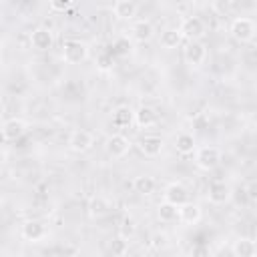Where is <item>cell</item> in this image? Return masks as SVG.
<instances>
[{
    "label": "cell",
    "instance_id": "cell-1",
    "mask_svg": "<svg viewBox=\"0 0 257 257\" xmlns=\"http://www.w3.org/2000/svg\"><path fill=\"white\" fill-rule=\"evenodd\" d=\"M86 56H88V46L82 40H76V38L64 40V44H62V58H64V62L80 64V62L86 60Z\"/></svg>",
    "mask_w": 257,
    "mask_h": 257
},
{
    "label": "cell",
    "instance_id": "cell-2",
    "mask_svg": "<svg viewBox=\"0 0 257 257\" xmlns=\"http://www.w3.org/2000/svg\"><path fill=\"white\" fill-rule=\"evenodd\" d=\"M229 32L237 42H251L255 36V22L247 16H237V18H233Z\"/></svg>",
    "mask_w": 257,
    "mask_h": 257
},
{
    "label": "cell",
    "instance_id": "cell-3",
    "mask_svg": "<svg viewBox=\"0 0 257 257\" xmlns=\"http://www.w3.org/2000/svg\"><path fill=\"white\" fill-rule=\"evenodd\" d=\"M179 32H181L183 38H187L189 42H193V40H201V38L205 36L207 26H205L203 18H199V16H189V18L183 20Z\"/></svg>",
    "mask_w": 257,
    "mask_h": 257
},
{
    "label": "cell",
    "instance_id": "cell-4",
    "mask_svg": "<svg viewBox=\"0 0 257 257\" xmlns=\"http://www.w3.org/2000/svg\"><path fill=\"white\" fill-rule=\"evenodd\" d=\"M183 58L189 66L197 68L205 62L207 58V46L201 42V40H193V42H187V46L183 48Z\"/></svg>",
    "mask_w": 257,
    "mask_h": 257
},
{
    "label": "cell",
    "instance_id": "cell-5",
    "mask_svg": "<svg viewBox=\"0 0 257 257\" xmlns=\"http://www.w3.org/2000/svg\"><path fill=\"white\" fill-rule=\"evenodd\" d=\"M195 163L203 171H213L221 163V151L217 147H201L195 155Z\"/></svg>",
    "mask_w": 257,
    "mask_h": 257
},
{
    "label": "cell",
    "instance_id": "cell-6",
    "mask_svg": "<svg viewBox=\"0 0 257 257\" xmlns=\"http://www.w3.org/2000/svg\"><path fill=\"white\" fill-rule=\"evenodd\" d=\"M92 145H94V137H92L90 131L76 128V131H72L70 137H68V147H70V151H74V153H86V151L92 149Z\"/></svg>",
    "mask_w": 257,
    "mask_h": 257
},
{
    "label": "cell",
    "instance_id": "cell-7",
    "mask_svg": "<svg viewBox=\"0 0 257 257\" xmlns=\"http://www.w3.org/2000/svg\"><path fill=\"white\" fill-rule=\"evenodd\" d=\"M104 149H106V153H108L112 159H122V157L131 151V141H128L124 135L114 133V135H110V137L106 139Z\"/></svg>",
    "mask_w": 257,
    "mask_h": 257
},
{
    "label": "cell",
    "instance_id": "cell-8",
    "mask_svg": "<svg viewBox=\"0 0 257 257\" xmlns=\"http://www.w3.org/2000/svg\"><path fill=\"white\" fill-rule=\"evenodd\" d=\"M20 235L26 239V241H40V239H44L46 235H48V227H46V223H42V221H38V219H30V221H26L24 225H22V229H20Z\"/></svg>",
    "mask_w": 257,
    "mask_h": 257
},
{
    "label": "cell",
    "instance_id": "cell-9",
    "mask_svg": "<svg viewBox=\"0 0 257 257\" xmlns=\"http://www.w3.org/2000/svg\"><path fill=\"white\" fill-rule=\"evenodd\" d=\"M207 199L213 205H225L231 199V187L223 181H213L207 189Z\"/></svg>",
    "mask_w": 257,
    "mask_h": 257
},
{
    "label": "cell",
    "instance_id": "cell-10",
    "mask_svg": "<svg viewBox=\"0 0 257 257\" xmlns=\"http://www.w3.org/2000/svg\"><path fill=\"white\" fill-rule=\"evenodd\" d=\"M165 203H171L175 207H181L185 203H189V191L185 185L181 183H169L165 187Z\"/></svg>",
    "mask_w": 257,
    "mask_h": 257
},
{
    "label": "cell",
    "instance_id": "cell-11",
    "mask_svg": "<svg viewBox=\"0 0 257 257\" xmlns=\"http://www.w3.org/2000/svg\"><path fill=\"white\" fill-rule=\"evenodd\" d=\"M30 44L36 50H50L54 44V32L50 28H44V26L34 28L30 34Z\"/></svg>",
    "mask_w": 257,
    "mask_h": 257
},
{
    "label": "cell",
    "instance_id": "cell-12",
    "mask_svg": "<svg viewBox=\"0 0 257 257\" xmlns=\"http://www.w3.org/2000/svg\"><path fill=\"white\" fill-rule=\"evenodd\" d=\"M0 133H2V139L4 141H18L26 133V122L22 118H16V116L14 118H8V120L2 122Z\"/></svg>",
    "mask_w": 257,
    "mask_h": 257
},
{
    "label": "cell",
    "instance_id": "cell-13",
    "mask_svg": "<svg viewBox=\"0 0 257 257\" xmlns=\"http://www.w3.org/2000/svg\"><path fill=\"white\" fill-rule=\"evenodd\" d=\"M163 147H165V143H163V139L157 137V135H145V137L139 141V151H141L145 157H157V155H161Z\"/></svg>",
    "mask_w": 257,
    "mask_h": 257
},
{
    "label": "cell",
    "instance_id": "cell-14",
    "mask_svg": "<svg viewBox=\"0 0 257 257\" xmlns=\"http://www.w3.org/2000/svg\"><path fill=\"white\" fill-rule=\"evenodd\" d=\"M110 209H112L110 201H108L106 197H102V195H96V197H92V199L88 201V215H90L92 219H102V217H106V215L110 213Z\"/></svg>",
    "mask_w": 257,
    "mask_h": 257
},
{
    "label": "cell",
    "instance_id": "cell-15",
    "mask_svg": "<svg viewBox=\"0 0 257 257\" xmlns=\"http://www.w3.org/2000/svg\"><path fill=\"white\" fill-rule=\"evenodd\" d=\"M131 32H133V38L137 42H149L155 36V26H153L151 20H137L133 24Z\"/></svg>",
    "mask_w": 257,
    "mask_h": 257
},
{
    "label": "cell",
    "instance_id": "cell-16",
    "mask_svg": "<svg viewBox=\"0 0 257 257\" xmlns=\"http://www.w3.org/2000/svg\"><path fill=\"white\" fill-rule=\"evenodd\" d=\"M183 225H195V223H199V219H201V207L199 205H195V203H185V205H181L179 207V217H177Z\"/></svg>",
    "mask_w": 257,
    "mask_h": 257
},
{
    "label": "cell",
    "instance_id": "cell-17",
    "mask_svg": "<svg viewBox=\"0 0 257 257\" xmlns=\"http://www.w3.org/2000/svg\"><path fill=\"white\" fill-rule=\"evenodd\" d=\"M112 12L120 20H133L137 16V12H139V6L133 0H118V2H114Z\"/></svg>",
    "mask_w": 257,
    "mask_h": 257
},
{
    "label": "cell",
    "instance_id": "cell-18",
    "mask_svg": "<svg viewBox=\"0 0 257 257\" xmlns=\"http://www.w3.org/2000/svg\"><path fill=\"white\" fill-rule=\"evenodd\" d=\"M133 120H135L141 128H149V126L157 124V112H155V108H151V106H139V108L133 112Z\"/></svg>",
    "mask_w": 257,
    "mask_h": 257
},
{
    "label": "cell",
    "instance_id": "cell-19",
    "mask_svg": "<svg viewBox=\"0 0 257 257\" xmlns=\"http://www.w3.org/2000/svg\"><path fill=\"white\" fill-rule=\"evenodd\" d=\"M175 149L181 155H191L197 149V141H195V137L191 133H179L175 137Z\"/></svg>",
    "mask_w": 257,
    "mask_h": 257
},
{
    "label": "cell",
    "instance_id": "cell-20",
    "mask_svg": "<svg viewBox=\"0 0 257 257\" xmlns=\"http://www.w3.org/2000/svg\"><path fill=\"white\" fill-rule=\"evenodd\" d=\"M233 255L235 257H255V243L249 237H241L233 243Z\"/></svg>",
    "mask_w": 257,
    "mask_h": 257
},
{
    "label": "cell",
    "instance_id": "cell-21",
    "mask_svg": "<svg viewBox=\"0 0 257 257\" xmlns=\"http://www.w3.org/2000/svg\"><path fill=\"white\" fill-rule=\"evenodd\" d=\"M155 187H157V181L153 177H149V175L135 177V181H133V189L139 195H151V193H155Z\"/></svg>",
    "mask_w": 257,
    "mask_h": 257
},
{
    "label": "cell",
    "instance_id": "cell-22",
    "mask_svg": "<svg viewBox=\"0 0 257 257\" xmlns=\"http://www.w3.org/2000/svg\"><path fill=\"white\" fill-rule=\"evenodd\" d=\"M181 40H183V36H181V32H179V28H167V30H163V34H161V46L167 48V50L177 48V46L181 44Z\"/></svg>",
    "mask_w": 257,
    "mask_h": 257
},
{
    "label": "cell",
    "instance_id": "cell-23",
    "mask_svg": "<svg viewBox=\"0 0 257 257\" xmlns=\"http://www.w3.org/2000/svg\"><path fill=\"white\" fill-rule=\"evenodd\" d=\"M133 108H128V106H118L114 112H112V124L114 126H118V128H124V126H128L131 122H133Z\"/></svg>",
    "mask_w": 257,
    "mask_h": 257
},
{
    "label": "cell",
    "instance_id": "cell-24",
    "mask_svg": "<svg viewBox=\"0 0 257 257\" xmlns=\"http://www.w3.org/2000/svg\"><path fill=\"white\" fill-rule=\"evenodd\" d=\"M157 215H159V219H161L163 223H173V221H177V217H179V207H175V205L163 201V203L159 205V209H157Z\"/></svg>",
    "mask_w": 257,
    "mask_h": 257
},
{
    "label": "cell",
    "instance_id": "cell-25",
    "mask_svg": "<svg viewBox=\"0 0 257 257\" xmlns=\"http://www.w3.org/2000/svg\"><path fill=\"white\" fill-rule=\"evenodd\" d=\"M135 233H137V221L131 215H126L120 221V225H118V237H122L124 241H128L131 237H135Z\"/></svg>",
    "mask_w": 257,
    "mask_h": 257
},
{
    "label": "cell",
    "instance_id": "cell-26",
    "mask_svg": "<svg viewBox=\"0 0 257 257\" xmlns=\"http://www.w3.org/2000/svg\"><path fill=\"white\" fill-rule=\"evenodd\" d=\"M110 251L114 257H124L128 253V241H124L122 237H116L110 241Z\"/></svg>",
    "mask_w": 257,
    "mask_h": 257
},
{
    "label": "cell",
    "instance_id": "cell-27",
    "mask_svg": "<svg viewBox=\"0 0 257 257\" xmlns=\"http://www.w3.org/2000/svg\"><path fill=\"white\" fill-rule=\"evenodd\" d=\"M48 6H50V10H54V12H66V10L72 6V2H70V0H50Z\"/></svg>",
    "mask_w": 257,
    "mask_h": 257
},
{
    "label": "cell",
    "instance_id": "cell-28",
    "mask_svg": "<svg viewBox=\"0 0 257 257\" xmlns=\"http://www.w3.org/2000/svg\"><path fill=\"white\" fill-rule=\"evenodd\" d=\"M151 245H153L155 249H165V247L169 245V239H167V235H165V233H155V235H153Z\"/></svg>",
    "mask_w": 257,
    "mask_h": 257
},
{
    "label": "cell",
    "instance_id": "cell-29",
    "mask_svg": "<svg viewBox=\"0 0 257 257\" xmlns=\"http://www.w3.org/2000/svg\"><path fill=\"white\" fill-rule=\"evenodd\" d=\"M189 257H213V253H211V249L207 245H197V247L191 249Z\"/></svg>",
    "mask_w": 257,
    "mask_h": 257
},
{
    "label": "cell",
    "instance_id": "cell-30",
    "mask_svg": "<svg viewBox=\"0 0 257 257\" xmlns=\"http://www.w3.org/2000/svg\"><path fill=\"white\" fill-rule=\"evenodd\" d=\"M114 48H116L118 54H128V50H131V42H128L126 38H118V40L114 42Z\"/></svg>",
    "mask_w": 257,
    "mask_h": 257
},
{
    "label": "cell",
    "instance_id": "cell-31",
    "mask_svg": "<svg viewBox=\"0 0 257 257\" xmlns=\"http://www.w3.org/2000/svg\"><path fill=\"white\" fill-rule=\"evenodd\" d=\"M110 62H112V60H110L108 56H100V58H98V66H100V68H108Z\"/></svg>",
    "mask_w": 257,
    "mask_h": 257
},
{
    "label": "cell",
    "instance_id": "cell-32",
    "mask_svg": "<svg viewBox=\"0 0 257 257\" xmlns=\"http://www.w3.org/2000/svg\"><path fill=\"white\" fill-rule=\"evenodd\" d=\"M4 112H6V106H4V100L0 98V118L4 116Z\"/></svg>",
    "mask_w": 257,
    "mask_h": 257
},
{
    "label": "cell",
    "instance_id": "cell-33",
    "mask_svg": "<svg viewBox=\"0 0 257 257\" xmlns=\"http://www.w3.org/2000/svg\"><path fill=\"white\" fill-rule=\"evenodd\" d=\"M249 197H251V199H253V197H255V187H253V185H251V187H249Z\"/></svg>",
    "mask_w": 257,
    "mask_h": 257
},
{
    "label": "cell",
    "instance_id": "cell-34",
    "mask_svg": "<svg viewBox=\"0 0 257 257\" xmlns=\"http://www.w3.org/2000/svg\"><path fill=\"white\" fill-rule=\"evenodd\" d=\"M0 66H2V54H0Z\"/></svg>",
    "mask_w": 257,
    "mask_h": 257
}]
</instances>
